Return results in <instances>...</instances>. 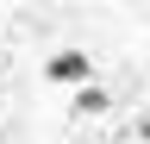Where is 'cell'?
I'll return each instance as SVG.
<instances>
[{
    "instance_id": "1",
    "label": "cell",
    "mask_w": 150,
    "mask_h": 144,
    "mask_svg": "<svg viewBox=\"0 0 150 144\" xmlns=\"http://www.w3.org/2000/svg\"><path fill=\"white\" fill-rule=\"evenodd\" d=\"M44 75L63 82V88H81V82L94 75V57H81V50H56V57L44 63Z\"/></svg>"
},
{
    "instance_id": "2",
    "label": "cell",
    "mask_w": 150,
    "mask_h": 144,
    "mask_svg": "<svg viewBox=\"0 0 150 144\" xmlns=\"http://www.w3.org/2000/svg\"><path fill=\"white\" fill-rule=\"evenodd\" d=\"M106 106H112V94H106V88H94V82H81V88H75V113H81V119H100Z\"/></svg>"
},
{
    "instance_id": "3",
    "label": "cell",
    "mask_w": 150,
    "mask_h": 144,
    "mask_svg": "<svg viewBox=\"0 0 150 144\" xmlns=\"http://www.w3.org/2000/svg\"><path fill=\"white\" fill-rule=\"evenodd\" d=\"M138 138H144V144H150V113H144V119H138Z\"/></svg>"
}]
</instances>
